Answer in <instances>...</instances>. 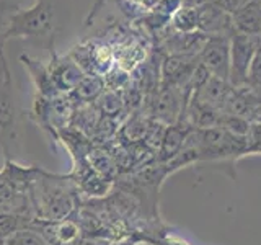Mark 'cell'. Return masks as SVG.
I'll use <instances>...</instances> for the list:
<instances>
[{
    "instance_id": "cell-1",
    "label": "cell",
    "mask_w": 261,
    "mask_h": 245,
    "mask_svg": "<svg viewBox=\"0 0 261 245\" xmlns=\"http://www.w3.org/2000/svg\"><path fill=\"white\" fill-rule=\"evenodd\" d=\"M69 0H35L12 16L8 39H28L44 46L49 53L56 49V38L70 20Z\"/></svg>"
},
{
    "instance_id": "cell-2",
    "label": "cell",
    "mask_w": 261,
    "mask_h": 245,
    "mask_svg": "<svg viewBox=\"0 0 261 245\" xmlns=\"http://www.w3.org/2000/svg\"><path fill=\"white\" fill-rule=\"evenodd\" d=\"M79 193V188L70 175H53L38 167L30 186L35 219L62 220L70 217L77 206Z\"/></svg>"
},
{
    "instance_id": "cell-3",
    "label": "cell",
    "mask_w": 261,
    "mask_h": 245,
    "mask_svg": "<svg viewBox=\"0 0 261 245\" xmlns=\"http://www.w3.org/2000/svg\"><path fill=\"white\" fill-rule=\"evenodd\" d=\"M191 95L185 88L160 85L155 93L145 100L144 110L149 116L163 126H173L183 121Z\"/></svg>"
},
{
    "instance_id": "cell-4",
    "label": "cell",
    "mask_w": 261,
    "mask_h": 245,
    "mask_svg": "<svg viewBox=\"0 0 261 245\" xmlns=\"http://www.w3.org/2000/svg\"><path fill=\"white\" fill-rule=\"evenodd\" d=\"M18 142V110L13 96V80L7 74L0 77V147L5 159H13Z\"/></svg>"
},
{
    "instance_id": "cell-5",
    "label": "cell",
    "mask_w": 261,
    "mask_h": 245,
    "mask_svg": "<svg viewBox=\"0 0 261 245\" xmlns=\"http://www.w3.org/2000/svg\"><path fill=\"white\" fill-rule=\"evenodd\" d=\"M261 44V38L233 33L230 38V84L233 88L247 87L248 74Z\"/></svg>"
},
{
    "instance_id": "cell-6",
    "label": "cell",
    "mask_w": 261,
    "mask_h": 245,
    "mask_svg": "<svg viewBox=\"0 0 261 245\" xmlns=\"http://www.w3.org/2000/svg\"><path fill=\"white\" fill-rule=\"evenodd\" d=\"M230 38L207 36L198 54L199 62L209 70L212 77L227 82H230Z\"/></svg>"
},
{
    "instance_id": "cell-7",
    "label": "cell",
    "mask_w": 261,
    "mask_h": 245,
    "mask_svg": "<svg viewBox=\"0 0 261 245\" xmlns=\"http://www.w3.org/2000/svg\"><path fill=\"white\" fill-rule=\"evenodd\" d=\"M47 69L53 77L56 90L62 95H70L79 85L82 77L85 76V72L79 67V64L72 59L69 53L57 54L56 49L49 53Z\"/></svg>"
},
{
    "instance_id": "cell-8",
    "label": "cell",
    "mask_w": 261,
    "mask_h": 245,
    "mask_svg": "<svg viewBox=\"0 0 261 245\" xmlns=\"http://www.w3.org/2000/svg\"><path fill=\"white\" fill-rule=\"evenodd\" d=\"M199 64L194 54H167L160 64V85H171L186 88L193 72Z\"/></svg>"
},
{
    "instance_id": "cell-9",
    "label": "cell",
    "mask_w": 261,
    "mask_h": 245,
    "mask_svg": "<svg viewBox=\"0 0 261 245\" xmlns=\"http://www.w3.org/2000/svg\"><path fill=\"white\" fill-rule=\"evenodd\" d=\"M196 8H198V31L202 35L230 38L235 33L232 15L224 12L214 2Z\"/></svg>"
},
{
    "instance_id": "cell-10",
    "label": "cell",
    "mask_w": 261,
    "mask_h": 245,
    "mask_svg": "<svg viewBox=\"0 0 261 245\" xmlns=\"http://www.w3.org/2000/svg\"><path fill=\"white\" fill-rule=\"evenodd\" d=\"M193 128L186 121H179L178 125L167 126L163 133L162 142L157 154H155V162L157 163H168L173 160L176 155L181 152L183 145L186 142V137Z\"/></svg>"
},
{
    "instance_id": "cell-11",
    "label": "cell",
    "mask_w": 261,
    "mask_h": 245,
    "mask_svg": "<svg viewBox=\"0 0 261 245\" xmlns=\"http://www.w3.org/2000/svg\"><path fill=\"white\" fill-rule=\"evenodd\" d=\"M20 62L24 67V70L30 74V79L33 82V87H35L38 96L53 98L56 95H59V92L54 87L51 74H49L47 62L39 61L36 57H31L30 54H21Z\"/></svg>"
},
{
    "instance_id": "cell-12",
    "label": "cell",
    "mask_w": 261,
    "mask_h": 245,
    "mask_svg": "<svg viewBox=\"0 0 261 245\" xmlns=\"http://www.w3.org/2000/svg\"><path fill=\"white\" fill-rule=\"evenodd\" d=\"M232 90H233V87L230 82L211 76L206 82H204V85L198 90V92L193 93V98H196V100H199L201 103H206L222 113V108L227 102V98L230 96Z\"/></svg>"
},
{
    "instance_id": "cell-13",
    "label": "cell",
    "mask_w": 261,
    "mask_h": 245,
    "mask_svg": "<svg viewBox=\"0 0 261 245\" xmlns=\"http://www.w3.org/2000/svg\"><path fill=\"white\" fill-rule=\"evenodd\" d=\"M235 33L261 38V2H247L232 15Z\"/></svg>"
},
{
    "instance_id": "cell-14",
    "label": "cell",
    "mask_w": 261,
    "mask_h": 245,
    "mask_svg": "<svg viewBox=\"0 0 261 245\" xmlns=\"http://www.w3.org/2000/svg\"><path fill=\"white\" fill-rule=\"evenodd\" d=\"M87 162L95 172H98L110 182H114L119 177V167L113 155V151L106 149L103 144H93L90 147L87 154Z\"/></svg>"
},
{
    "instance_id": "cell-15",
    "label": "cell",
    "mask_w": 261,
    "mask_h": 245,
    "mask_svg": "<svg viewBox=\"0 0 261 245\" xmlns=\"http://www.w3.org/2000/svg\"><path fill=\"white\" fill-rule=\"evenodd\" d=\"M106 90L105 79L96 74H85L75 90L70 93L77 105H93Z\"/></svg>"
},
{
    "instance_id": "cell-16",
    "label": "cell",
    "mask_w": 261,
    "mask_h": 245,
    "mask_svg": "<svg viewBox=\"0 0 261 245\" xmlns=\"http://www.w3.org/2000/svg\"><path fill=\"white\" fill-rule=\"evenodd\" d=\"M93 105L96 106V110L100 111L101 116L116 119V121H119L121 116H127L121 92H114V90L106 88Z\"/></svg>"
},
{
    "instance_id": "cell-17",
    "label": "cell",
    "mask_w": 261,
    "mask_h": 245,
    "mask_svg": "<svg viewBox=\"0 0 261 245\" xmlns=\"http://www.w3.org/2000/svg\"><path fill=\"white\" fill-rule=\"evenodd\" d=\"M168 28L176 33L198 31V8L183 4L173 15H171Z\"/></svg>"
},
{
    "instance_id": "cell-18",
    "label": "cell",
    "mask_w": 261,
    "mask_h": 245,
    "mask_svg": "<svg viewBox=\"0 0 261 245\" xmlns=\"http://www.w3.org/2000/svg\"><path fill=\"white\" fill-rule=\"evenodd\" d=\"M31 220H33V217H28V216L0 211V245H4V242L13 232L20 231L23 227H28L31 224Z\"/></svg>"
},
{
    "instance_id": "cell-19",
    "label": "cell",
    "mask_w": 261,
    "mask_h": 245,
    "mask_svg": "<svg viewBox=\"0 0 261 245\" xmlns=\"http://www.w3.org/2000/svg\"><path fill=\"white\" fill-rule=\"evenodd\" d=\"M159 2L160 0H118V5L129 18L136 21L149 12H152L159 5Z\"/></svg>"
},
{
    "instance_id": "cell-20",
    "label": "cell",
    "mask_w": 261,
    "mask_h": 245,
    "mask_svg": "<svg viewBox=\"0 0 261 245\" xmlns=\"http://www.w3.org/2000/svg\"><path fill=\"white\" fill-rule=\"evenodd\" d=\"M4 245H49V243L36 229L28 226V227H23L20 231L13 232L4 242Z\"/></svg>"
},
{
    "instance_id": "cell-21",
    "label": "cell",
    "mask_w": 261,
    "mask_h": 245,
    "mask_svg": "<svg viewBox=\"0 0 261 245\" xmlns=\"http://www.w3.org/2000/svg\"><path fill=\"white\" fill-rule=\"evenodd\" d=\"M219 126L222 129H225L228 134L245 139L248 134V129H250V121L245 119V118H240V116H235V114H224L222 113V118H220Z\"/></svg>"
},
{
    "instance_id": "cell-22",
    "label": "cell",
    "mask_w": 261,
    "mask_h": 245,
    "mask_svg": "<svg viewBox=\"0 0 261 245\" xmlns=\"http://www.w3.org/2000/svg\"><path fill=\"white\" fill-rule=\"evenodd\" d=\"M20 10L16 0H0V41L7 43V31L10 28L12 16Z\"/></svg>"
},
{
    "instance_id": "cell-23",
    "label": "cell",
    "mask_w": 261,
    "mask_h": 245,
    "mask_svg": "<svg viewBox=\"0 0 261 245\" xmlns=\"http://www.w3.org/2000/svg\"><path fill=\"white\" fill-rule=\"evenodd\" d=\"M245 144H247V155H261V122H250Z\"/></svg>"
},
{
    "instance_id": "cell-24",
    "label": "cell",
    "mask_w": 261,
    "mask_h": 245,
    "mask_svg": "<svg viewBox=\"0 0 261 245\" xmlns=\"http://www.w3.org/2000/svg\"><path fill=\"white\" fill-rule=\"evenodd\" d=\"M247 2L248 0H214V4L219 5L228 15H233L235 12H239Z\"/></svg>"
},
{
    "instance_id": "cell-25",
    "label": "cell",
    "mask_w": 261,
    "mask_h": 245,
    "mask_svg": "<svg viewBox=\"0 0 261 245\" xmlns=\"http://www.w3.org/2000/svg\"><path fill=\"white\" fill-rule=\"evenodd\" d=\"M248 2H261V0H248Z\"/></svg>"
},
{
    "instance_id": "cell-26",
    "label": "cell",
    "mask_w": 261,
    "mask_h": 245,
    "mask_svg": "<svg viewBox=\"0 0 261 245\" xmlns=\"http://www.w3.org/2000/svg\"><path fill=\"white\" fill-rule=\"evenodd\" d=\"M0 177H2V172H0Z\"/></svg>"
}]
</instances>
